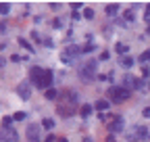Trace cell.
Instances as JSON below:
<instances>
[{
	"instance_id": "836d02e7",
	"label": "cell",
	"mask_w": 150,
	"mask_h": 142,
	"mask_svg": "<svg viewBox=\"0 0 150 142\" xmlns=\"http://www.w3.org/2000/svg\"><path fill=\"white\" fill-rule=\"evenodd\" d=\"M56 142H69L67 138H59V140H56Z\"/></svg>"
},
{
	"instance_id": "30bf717a",
	"label": "cell",
	"mask_w": 150,
	"mask_h": 142,
	"mask_svg": "<svg viewBox=\"0 0 150 142\" xmlns=\"http://www.w3.org/2000/svg\"><path fill=\"white\" fill-rule=\"evenodd\" d=\"M104 11H106L108 17H117V13H119V4H117V2H110V4H106Z\"/></svg>"
},
{
	"instance_id": "d6a6232c",
	"label": "cell",
	"mask_w": 150,
	"mask_h": 142,
	"mask_svg": "<svg viewBox=\"0 0 150 142\" xmlns=\"http://www.w3.org/2000/svg\"><path fill=\"white\" fill-rule=\"evenodd\" d=\"M52 140H54V136H48V138H46L44 142H52Z\"/></svg>"
},
{
	"instance_id": "ba28073f",
	"label": "cell",
	"mask_w": 150,
	"mask_h": 142,
	"mask_svg": "<svg viewBox=\"0 0 150 142\" xmlns=\"http://www.w3.org/2000/svg\"><path fill=\"white\" fill-rule=\"evenodd\" d=\"M27 140L29 142H40V126L31 123V126L27 128Z\"/></svg>"
},
{
	"instance_id": "8992f818",
	"label": "cell",
	"mask_w": 150,
	"mask_h": 142,
	"mask_svg": "<svg viewBox=\"0 0 150 142\" xmlns=\"http://www.w3.org/2000/svg\"><path fill=\"white\" fill-rule=\"evenodd\" d=\"M42 75H44V69H42V67H31V71H29V82H31L33 86H40Z\"/></svg>"
},
{
	"instance_id": "4fadbf2b",
	"label": "cell",
	"mask_w": 150,
	"mask_h": 142,
	"mask_svg": "<svg viewBox=\"0 0 150 142\" xmlns=\"http://www.w3.org/2000/svg\"><path fill=\"white\" fill-rule=\"evenodd\" d=\"M136 132H138V138L142 140V142H146L150 136H148V128H136Z\"/></svg>"
},
{
	"instance_id": "5bb4252c",
	"label": "cell",
	"mask_w": 150,
	"mask_h": 142,
	"mask_svg": "<svg viewBox=\"0 0 150 142\" xmlns=\"http://www.w3.org/2000/svg\"><path fill=\"white\" fill-rule=\"evenodd\" d=\"M79 115H81V117H90V115H92V104H81Z\"/></svg>"
},
{
	"instance_id": "7402d4cb",
	"label": "cell",
	"mask_w": 150,
	"mask_h": 142,
	"mask_svg": "<svg viewBox=\"0 0 150 142\" xmlns=\"http://www.w3.org/2000/svg\"><path fill=\"white\" fill-rule=\"evenodd\" d=\"M42 126H44L46 130H52V128H54V121H52V119H44V121H42Z\"/></svg>"
},
{
	"instance_id": "52a82bcc",
	"label": "cell",
	"mask_w": 150,
	"mask_h": 142,
	"mask_svg": "<svg viewBox=\"0 0 150 142\" xmlns=\"http://www.w3.org/2000/svg\"><path fill=\"white\" fill-rule=\"evenodd\" d=\"M59 115L69 119L71 115H75V107L73 104H67V102H59Z\"/></svg>"
},
{
	"instance_id": "603a6c76",
	"label": "cell",
	"mask_w": 150,
	"mask_h": 142,
	"mask_svg": "<svg viewBox=\"0 0 150 142\" xmlns=\"http://www.w3.org/2000/svg\"><path fill=\"white\" fill-rule=\"evenodd\" d=\"M8 4H4V2H0V13H2V15H8Z\"/></svg>"
},
{
	"instance_id": "9c48e42d",
	"label": "cell",
	"mask_w": 150,
	"mask_h": 142,
	"mask_svg": "<svg viewBox=\"0 0 150 142\" xmlns=\"http://www.w3.org/2000/svg\"><path fill=\"white\" fill-rule=\"evenodd\" d=\"M17 94H19V98H21V100H27V98L31 96V86H29V84H19V86H17Z\"/></svg>"
},
{
	"instance_id": "8fae6325",
	"label": "cell",
	"mask_w": 150,
	"mask_h": 142,
	"mask_svg": "<svg viewBox=\"0 0 150 142\" xmlns=\"http://www.w3.org/2000/svg\"><path fill=\"white\" fill-rule=\"evenodd\" d=\"M44 98H48V100H56V98H59V90H54V88H48V90L44 92Z\"/></svg>"
},
{
	"instance_id": "6da1fadb",
	"label": "cell",
	"mask_w": 150,
	"mask_h": 142,
	"mask_svg": "<svg viewBox=\"0 0 150 142\" xmlns=\"http://www.w3.org/2000/svg\"><path fill=\"white\" fill-rule=\"evenodd\" d=\"M96 67H98L96 61H86V63H81L77 67V73H79V77H81L83 84H90L94 80V75H96Z\"/></svg>"
},
{
	"instance_id": "3957f363",
	"label": "cell",
	"mask_w": 150,
	"mask_h": 142,
	"mask_svg": "<svg viewBox=\"0 0 150 142\" xmlns=\"http://www.w3.org/2000/svg\"><path fill=\"white\" fill-rule=\"evenodd\" d=\"M123 128H125V119L121 115H110L108 117V132L110 134H119V132H123Z\"/></svg>"
},
{
	"instance_id": "ac0fdd59",
	"label": "cell",
	"mask_w": 150,
	"mask_h": 142,
	"mask_svg": "<svg viewBox=\"0 0 150 142\" xmlns=\"http://www.w3.org/2000/svg\"><path fill=\"white\" fill-rule=\"evenodd\" d=\"M25 117H27V113H25V111H17V113L13 115V119H15V121H23Z\"/></svg>"
},
{
	"instance_id": "7a4b0ae2",
	"label": "cell",
	"mask_w": 150,
	"mask_h": 142,
	"mask_svg": "<svg viewBox=\"0 0 150 142\" xmlns=\"http://www.w3.org/2000/svg\"><path fill=\"white\" fill-rule=\"evenodd\" d=\"M108 98L112 100V102H123V100H127L129 98V90L127 88H123V86H110L108 88Z\"/></svg>"
},
{
	"instance_id": "f546056e",
	"label": "cell",
	"mask_w": 150,
	"mask_h": 142,
	"mask_svg": "<svg viewBox=\"0 0 150 142\" xmlns=\"http://www.w3.org/2000/svg\"><path fill=\"white\" fill-rule=\"evenodd\" d=\"M148 73H150V69H148V67H146V65H144V67H142V75H144V77H146V75H148Z\"/></svg>"
},
{
	"instance_id": "f1b7e54d",
	"label": "cell",
	"mask_w": 150,
	"mask_h": 142,
	"mask_svg": "<svg viewBox=\"0 0 150 142\" xmlns=\"http://www.w3.org/2000/svg\"><path fill=\"white\" fill-rule=\"evenodd\" d=\"M146 21H150V2L146 4Z\"/></svg>"
},
{
	"instance_id": "7c38bea8",
	"label": "cell",
	"mask_w": 150,
	"mask_h": 142,
	"mask_svg": "<svg viewBox=\"0 0 150 142\" xmlns=\"http://www.w3.org/2000/svg\"><path fill=\"white\" fill-rule=\"evenodd\" d=\"M123 88H127V90H131V88H136V77L127 75V77L123 80Z\"/></svg>"
},
{
	"instance_id": "2e32d148",
	"label": "cell",
	"mask_w": 150,
	"mask_h": 142,
	"mask_svg": "<svg viewBox=\"0 0 150 142\" xmlns=\"http://www.w3.org/2000/svg\"><path fill=\"white\" fill-rule=\"evenodd\" d=\"M131 65H134V59H131V57H123V59H121V67H123V69H129Z\"/></svg>"
},
{
	"instance_id": "4316f807",
	"label": "cell",
	"mask_w": 150,
	"mask_h": 142,
	"mask_svg": "<svg viewBox=\"0 0 150 142\" xmlns=\"http://www.w3.org/2000/svg\"><path fill=\"white\" fill-rule=\"evenodd\" d=\"M108 57H110V55H108V50L100 52V61H108Z\"/></svg>"
},
{
	"instance_id": "44dd1931",
	"label": "cell",
	"mask_w": 150,
	"mask_h": 142,
	"mask_svg": "<svg viewBox=\"0 0 150 142\" xmlns=\"http://www.w3.org/2000/svg\"><path fill=\"white\" fill-rule=\"evenodd\" d=\"M2 128H13V117H2Z\"/></svg>"
},
{
	"instance_id": "d4e9b609",
	"label": "cell",
	"mask_w": 150,
	"mask_h": 142,
	"mask_svg": "<svg viewBox=\"0 0 150 142\" xmlns=\"http://www.w3.org/2000/svg\"><path fill=\"white\" fill-rule=\"evenodd\" d=\"M81 50L88 55V52H92V50H94V44H86V46H81Z\"/></svg>"
},
{
	"instance_id": "83f0119b",
	"label": "cell",
	"mask_w": 150,
	"mask_h": 142,
	"mask_svg": "<svg viewBox=\"0 0 150 142\" xmlns=\"http://www.w3.org/2000/svg\"><path fill=\"white\" fill-rule=\"evenodd\" d=\"M125 19H127V21H134V11H127V13H125Z\"/></svg>"
},
{
	"instance_id": "4dcf8cb0",
	"label": "cell",
	"mask_w": 150,
	"mask_h": 142,
	"mask_svg": "<svg viewBox=\"0 0 150 142\" xmlns=\"http://www.w3.org/2000/svg\"><path fill=\"white\" fill-rule=\"evenodd\" d=\"M142 115H144V117H148V119H150V107H146V109H144V113H142Z\"/></svg>"
},
{
	"instance_id": "d590c367",
	"label": "cell",
	"mask_w": 150,
	"mask_h": 142,
	"mask_svg": "<svg viewBox=\"0 0 150 142\" xmlns=\"http://www.w3.org/2000/svg\"><path fill=\"white\" fill-rule=\"evenodd\" d=\"M148 33H150V27H148Z\"/></svg>"
},
{
	"instance_id": "484cf974",
	"label": "cell",
	"mask_w": 150,
	"mask_h": 142,
	"mask_svg": "<svg viewBox=\"0 0 150 142\" xmlns=\"http://www.w3.org/2000/svg\"><path fill=\"white\" fill-rule=\"evenodd\" d=\"M71 9L73 13H77V9H81V2H71Z\"/></svg>"
},
{
	"instance_id": "9a60e30c",
	"label": "cell",
	"mask_w": 150,
	"mask_h": 142,
	"mask_svg": "<svg viewBox=\"0 0 150 142\" xmlns=\"http://www.w3.org/2000/svg\"><path fill=\"white\" fill-rule=\"evenodd\" d=\"M94 107H96L98 111H106V109H108V100L100 98V100H96V104H94Z\"/></svg>"
},
{
	"instance_id": "5b68a950",
	"label": "cell",
	"mask_w": 150,
	"mask_h": 142,
	"mask_svg": "<svg viewBox=\"0 0 150 142\" xmlns=\"http://www.w3.org/2000/svg\"><path fill=\"white\" fill-rule=\"evenodd\" d=\"M52 80H54V73H52V71L50 69H44V75H42V82H40V86H38V88H40V90H48V88L52 86Z\"/></svg>"
},
{
	"instance_id": "277c9868",
	"label": "cell",
	"mask_w": 150,
	"mask_h": 142,
	"mask_svg": "<svg viewBox=\"0 0 150 142\" xmlns=\"http://www.w3.org/2000/svg\"><path fill=\"white\" fill-rule=\"evenodd\" d=\"M0 140H2V142H17L19 134L13 128H2V130H0Z\"/></svg>"
},
{
	"instance_id": "cb8c5ba5",
	"label": "cell",
	"mask_w": 150,
	"mask_h": 142,
	"mask_svg": "<svg viewBox=\"0 0 150 142\" xmlns=\"http://www.w3.org/2000/svg\"><path fill=\"white\" fill-rule=\"evenodd\" d=\"M83 17H86V19H94V11L92 9H86L83 11Z\"/></svg>"
},
{
	"instance_id": "d6986e66",
	"label": "cell",
	"mask_w": 150,
	"mask_h": 142,
	"mask_svg": "<svg viewBox=\"0 0 150 142\" xmlns=\"http://www.w3.org/2000/svg\"><path fill=\"white\" fill-rule=\"evenodd\" d=\"M19 44H21V46H23L25 50H29V52H33V48H31V44H29V42H27L25 38H19Z\"/></svg>"
},
{
	"instance_id": "1f68e13d",
	"label": "cell",
	"mask_w": 150,
	"mask_h": 142,
	"mask_svg": "<svg viewBox=\"0 0 150 142\" xmlns=\"http://www.w3.org/2000/svg\"><path fill=\"white\" fill-rule=\"evenodd\" d=\"M11 61H15V63H19V61H21V57H19V55H13V57H11Z\"/></svg>"
},
{
	"instance_id": "e0dca14e",
	"label": "cell",
	"mask_w": 150,
	"mask_h": 142,
	"mask_svg": "<svg viewBox=\"0 0 150 142\" xmlns=\"http://www.w3.org/2000/svg\"><path fill=\"white\" fill-rule=\"evenodd\" d=\"M115 50H117V52H119V55H125V57H127V50H129V48H127V46H125V44H121V42H119V44H117V46H115Z\"/></svg>"
},
{
	"instance_id": "ffe728a7",
	"label": "cell",
	"mask_w": 150,
	"mask_h": 142,
	"mask_svg": "<svg viewBox=\"0 0 150 142\" xmlns=\"http://www.w3.org/2000/svg\"><path fill=\"white\" fill-rule=\"evenodd\" d=\"M140 61L142 63H150V50H144L142 55H140Z\"/></svg>"
},
{
	"instance_id": "e575fe53",
	"label": "cell",
	"mask_w": 150,
	"mask_h": 142,
	"mask_svg": "<svg viewBox=\"0 0 150 142\" xmlns=\"http://www.w3.org/2000/svg\"><path fill=\"white\" fill-rule=\"evenodd\" d=\"M2 65H4V61H2V59H0V67H2Z\"/></svg>"
}]
</instances>
